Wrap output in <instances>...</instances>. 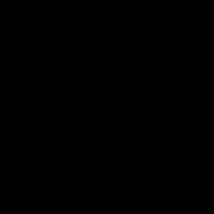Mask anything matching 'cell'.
Segmentation results:
<instances>
[]
</instances>
